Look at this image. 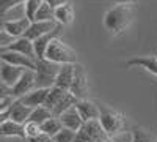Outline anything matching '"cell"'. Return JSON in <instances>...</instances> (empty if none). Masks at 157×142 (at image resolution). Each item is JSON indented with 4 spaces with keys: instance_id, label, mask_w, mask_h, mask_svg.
<instances>
[{
    "instance_id": "obj_4",
    "label": "cell",
    "mask_w": 157,
    "mask_h": 142,
    "mask_svg": "<svg viewBox=\"0 0 157 142\" xmlns=\"http://www.w3.org/2000/svg\"><path fill=\"white\" fill-rule=\"evenodd\" d=\"M61 65H57L49 60L36 59V88H52L55 85L57 74Z\"/></svg>"
},
{
    "instance_id": "obj_6",
    "label": "cell",
    "mask_w": 157,
    "mask_h": 142,
    "mask_svg": "<svg viewBox=\"0 0 157 142\" xmlns=\"http://www.w3.org/2000/svg\"><path fill=\"white\" fill-rule=\"evenodd\" d=\"M2 88L5 90V92H8L10 95H13L16 99H21L25 95L32 93L33 90H36V71L25 70L24 76L21 77V81L13 88H6V87H2Z\"/></svg>"
},
{
    "instance_id": "obj_10",
    "label": "cell",
    "mask_w": 157,
    "mask_h": 142,
    "mask_svg": "<svg viewBox=\"0 0 157 142\" xmlns=\"http://www.w3.org/2000/svg\"><path fill=\"white\" fill-rule=\"evenodd\" d=\"M0 60L6 62L13 67H19L24 70H32L36 71V60L30 59L27 55H22L17 52H8V51H0Z\"/></svg>"
},
{
    "instance_id": "obj_33",
    "label": "cell",
    "mask_w": 157,
    "mask_h": 142,
    "mask_svg": "<svg viewBox=\"0 0 157 142\" xmlns=\"http://www.w3.org/2000/svg\"><path fill=\"white\" fill-rule=\"evenodd\" d=\"M43 2L49 3L52 8H58V6H61V5H64V3L71 2V0H43Z\"/></svg>"
},
{
    "instance_id": "obj_1",
    "label": "cell",
    "mask_w": 157,
    "mask_h": 142,
    "mask_svg": "<svg viewBox=\"0 0 157 142\" xmlns=\"http://www.w3.org/2000/svg\"><path fill=\"white\" fill-rule=\"evenodd\" d=\"M134 21V8L132 5H115L104 14V29L112 36H120L127 30V27Z\"/></svg>"
},
{
    "instance_id": "obj_29",
    "label": "cell",
    "mask_w": 157,
    "mask_h": 142,
    "mask_svg": "<svg viewBox=\"0 0 157 142\" xmlns=\"http://www.w3.org/2000/svg\"><path fill=\"white\" fill-rule=\"evenodd\" d=\"M25 2L27 0H0V13H2V16H5L8 11L24 5Z\"/></svg>"
},
{
    "instance_id": "obj_26",
    "label": "cell",
    "mask_w": 157,
    "mask_h": 142,
    "mask_svg": "<svg viewBox=\"0 0 157 142\" xmlns=\"http://www.w3.org/2000/svg\"><path fill=\"white\" fill-rule=\"evenodd\" d=\"M50 21H55V8H52L49 3L44 2L38 11L35 22H50Z\"/></svg>"
},
{
    "instance_id": "obj_28",
    "label": "cell",
    "mask_w": 157,
    "mask_h": 142,
    "mask_svg": "<svg viewBox=\"0 0 157 142\" xmlns=\"http://www.w3.org/2000/svg\"><path fill=\"white\" fill-rule=\"evenodd\" d=\"M77 136V131H72L69 128H63V130L54 136V142H74Z\"/></svg>"
},
{
    "instance_id": "obj_20",
    "label": "cell",
    "mask_w": 157,
    "mask_h": 142,
    "mask_svg": "<svg viewBox=\"0 0 157 142\" xmlns=\"http://www.w3.org/2000/svg\"><path fill=\"white\" fill-rule=\"evenodd\" d=\"M60 30H61V25H58V27H57L54 32H52V33H49V35H46V36H43V38H39V40L33 41L38 60H44V59H46L47 47H49V44H50L52 41L55 40V38H58V35H60Z\"/></svg>"
},
{
    "instance_id": "obj_8",
    "label": "cell",
    "mask_w": 157,
    "mask_h": 142,
    "mask_svg": "<svg viewBox=\"0 0 157 142\" xmlns=\"http://www.w3.org/2000/svg\"><path fill=\"white\" fill-rule=\"evenodd\" d=\"M25 70L19 68V67H13L6 62L0 63V79H2V87L6 88H13L24 76Z\"/></svg>"
},
{
    "instance_id": "obj_7",
    "label": "cell",
    "mask_w": 157,
    "mask_h": 142,
    "mask_svg": "<svg viewBox=\"0 0 157 142\" xmlns=\"http://www.w3.org/2000/svg\"><path fill=\"white\" fill-rule=\"evenodd\" d=\"M69 92L77 98V99H86L90 93V85H88V77L86 71L82 63H75V76H74V82Z\"/></svg>"
},
{
    "instance_id": "obj_18",
    "label": "cell",
    "mask_w": 157,
    "mask_h": 142,
    "mask_svg": "<svg viewBox=\"0 0 157 142\" xmlns=\"http://www.w3.org/2000/svg\"><path fill=\"white\" fill-rule=\"evenodd\" d=\"M127 68H143L145 71L157 76V57H134L126 62Z\"/></svg>"
},
{
    "instance_id": "obj_21",
    "label": "cell",
    "mask_w": 157,
    "mask_h": 142,
    "mask_svg": "<svg viewBox=\"0 0 157 142\" xmlns=\"http://www.w3.org/2000/svg\"><path fill=\"white\" fill-rule=\"evenodd\" d=\"M55 21L61 25H71L74 22V6L71 2L64 3L58 8H55Z\"/></svg>"
},
{
    "instance_id": "obj_22",
    "label": "cell",
    "mask_w": 157,
    "mask_h": 142,
    "mask_svg": "<svg viewBox=\"0 0 157 142\" xmlns=\"http://www.w3.org/2000/svg\"><path fill=\"white\" fill-rule=\"evenodd\" d=\"M77 98L71 93V92H68L66 95H64V98L58 103V104L52 109V115H54V117H61V115L66 112V111H69L71 108H74L75 104H77Z\"/></svg>"
},
{
    "instance_id": "obj_27",
    "label": "cell",
    "mask_w": 157,
    "mask_h": 142,
    "mask_svg": "<svg viewBox=\"0 0 157 142\" xmlns=\"http://www.w3.org/2000/svg\"><path fill=\"white\" fill-rule=\"evenodd\" d=\"M50 117H54L52 115V112L46 108V106H39L36 109H33L32 115H30V122H35L38 125H43L46 120H49Z\"/></svg>"
},
{
    "instance_id": "obj_35",
    "label": "cell",
    "mask_w": 157,
    "mask_h": 142,
    "mask_svg": "<svg viewBox=\"0 0 157 142\" xmlns=\"http://www.w3.org/2000/svg\"><path fill=\"white\" fill-rule=\"evenodd\" d=\"M104 142H115V140H113V139H105Z\"/></svg>"
},
{
    "instance_id": "obj_2",
    "label": "cell",
    "mask_w": 157,
    "mask_h": 142,
    "mask_svg": "<svg viewBox=\"0 0 157 142\" xmlns=\"http://www.w3.org/2000/svg\"><path fill=\"white\" fill-rule=\"evenodd\" d=\"M99 109H101L99 122L104 128V131H105V134L110 139L124 133V130H126V117H124L123 112L116 111V109H113L107 104H102V103H99Z\"/></svg>"
},
{
    "instance_id": "obj_12",
    "label": "cell",
    "mask_w": 157,
    "mask_h": 142,
    "mask_svg": "<svg viewBox=\"0 0 157 142\" xmlns=\"http://www.w3.org/2000/svg\"><path fill=\"white\" fill-rule=\"evenodd\" d=\"M80 117L83 119V122H91V120H99L101 117V109H99V103L93 101V99H78L75 104Z\"/></svg>"
},
{
    "instance_id": "obj_23",
    "label": "cell",
    "mask_w": 157,
    "mask_h": 142,
    "mask_svg": "<svg viewBox=\"0 0 157 142\" xmlns=\"http://www.w3.org/2000/svg\"><path fill=\"white\" fill-rule=\"evenodd\" d=\"M68 92L66 90H63V88H60V87H57V85H54L50 88V92H49V95H47V99H46V108L52 112V109H54L58 103L64 98V95H66Z\"/></svg>"
},
{
    "instance_id": "obj_25",
    "label": "cell",
    "mask_w": 157,
    "mask_h": 142,
    "mask_svg": "<svg viewBox=\"0 0 157 142\" xmlns=\"http://www.w3.org/2000/svg\"><path fill=\"white\" fill-rule=\"evenodd\" d=\"M44 2L43 0H27V2L24 3V13H25V18H27L30 22H35L36 19V14L39 8H41Z\"/></svg>"
},
{
    "instance_id": "obj_14",
    "label": "cell",
    "mask_w": 157,
    "mask_h": 142,
    "mask_svg": "<svg viewBox=\"0 0 157 142\" xmlns=\"http://www.w3.org/2000/svg\"><path fill=\"white\" fill-rule=\"evenodd\" d=\"M33 109L25 106L24 103H21L19 99L14 101V104H13L8 111V120H13V122H17L21 125H25L29 120H30V115H32Z\"/></svg>"
},
{
    "instance_id": "obj_5",
    "label": "cell",
    "mask_w": 157,
    "mask_h": 142,
    "mask_svg": "<svg viewBox=\"0 0 157 142\" xmlns=\"http://www.w3.org/2000/svg\"><path fill=\"white\" fill-rule=\"evenodd\" d=\"M105 139H110V137L105 134L101 122L91 120V122H85L83 126L77 131L74 142H104Z\"/></svg>"
},
{
    "instance_id": "obj_30",
    "label": "cell",
    "mask_w": 157,
    "mask_h": 142,
    "mask_svg": "<svg viewBox=\"0 0 157 142\" xmlns=\"http://www.w3.org/2000/svg\"><path fill=\"white\" fill-rule=\"evenodd\" d=\"M25 126V134H27V140L29 139H33V137H36V136H39L43 133V130H41V125H38V123H35V122H27L24 125Z\"/></svg>"
},
{
    "instance_id": "obj_34",
    "label": "cell",
    "mask_w": 157,
    "mask_h": 142,
    "mask_svg": "<svg viewBox=\"0 0 157 142\" xmlns=\"http://www.w3.org/2000/svg\"><path fill=\"white\" fill-rule=\"evenodd\" d=\"M109 2L116 3V5H132V3L138 2V0H109Z\"/></svg>"
},
{
    "instance_id": "obj_31",
    "label": "cell",
    "mask_w": 157,
    "mask_h": 142,
    "mask_svg": "<svg viewBox=\"0 0 157 142\" xmlns=\"http://www.w3.org/2000/svg\"><path fill=\"white\" fill-rule=\"evenodd\" d=\"M132 142H152V140H151V136L145 130L135 128L132 131Z\"/></svg>"
},
{
    "instance_id": "obj_3",
    "label": "cell",
    "mask_w": 157,
    "mask_h": 142,
    "mask_svg": "<svg viewBox=\"0 0 157 142\" xmlns=\"http://www.w3.org/2000/svg\"><path fill=\"white\" fill-rule=\"evenodd\" d=\"M77 52L69 44L63 43L60 38H55L47 47L46 52V60L54 62L57 65H75L77 62Z\"/></svg>"
},
{
    "instance_id": "obj_13",
    "label": "cell",
    "mask_w": 157,
    "mask_h": 142,
    "mask_svg": "<svg viewBox=\"0 0 157 142\" xmlns=\"http://www.w3.org/2000/svg\"><path fill=\"white\" fill-rule=\"evenodd\" d=\"M58 22L57 21H50V22H32L30 27L25 33V38H29L32 41H36L39 38H43L49 33H52L57 27H58Z\"/></svg>"
},
{
    "instance_id": "obj_9",
    "label": "cell",
    "mask_w": 157,
    "mask_h": 142,
    "mask_svg": "<svg viewBox=\"0 0 157 142\" xmlns=\"http://www.w3.org/2000/svg\"><path fill=\"white\" fill-rule=\"evenodd\" d=\"M30 21L27 18H19V19H3L2 22V29L6 35H10L13 40L16 38H22L27 33L30 27Z\"/></svg>"
},
{
    "instance_id": "obj_15",
    "label": "cell",
    "mask_w": 157,
    "mask_h": 142,
    "mask_svg": "<svg viewBox=\"0 0 157 142\" xmlns=\"http://www.w3.org/2000/svg\"><path fill=\"white\" fill-rule=\"evenodd\" d=\"M74 76H75V65H61L55 79V85L69 92L74 82Z\"/></svg>"
},
{
    "instance_id": "obj_11",
    "label": "cell",
    "mask_w": 157,
    "mask_h": 142,
    "mask_svg": "<svg viewBox=\"0 0 157 142\" xmlns=\"http://www.w3.org/2000/svg\"><path fill=\"white\" fill-rule=\"evenodd\" d=\"M0 51H8V52H17V54H22V55H27L30 59H38L36 57V51H35V44L32 40L29 38H16V40H13L8 46L2 47Z\"/></svg>"
},
{
    "instance_id": "obj_32",
    "label": "cell",
    "mask_w": 157,
    "mask_h": 142,
    "mask_svg": "<svg viewBox=\"0 0 157 142\" xmlns=\"http://www.w3.org/2000/svg\"><path fill=\"white\" fill-rule=\"evenodd\" d=\"M27 142H54V137L49 136V134H46V133H41L39 136H36V137H33V139H29Z\"/></svg>"
},
{
    "instance_id": "obj_17",
    "label": "cell",
    "mask_w": 157,
    "mask_h": 142,
    "mask_svg": "<svg viewBox=\"0 0 157 142\" xmlns=\"http://www.w3.org/2000/svg\"><path fill=\"white\" fill-rule=\"evenodd\" d=\"M0 134L3 137H21L27 142V134H25V126L13 122V120H5L0 125Z\"/></svg>"
},
{
    "instance_id": "obj_16",
    "label": "cell",
    "mask_w": 157,
    "mask_h": 142,
    "mask_svg": "<svg viewBox=\"0 0 157 142\" xmlns=\"http://www.w3.org/2000/svg\"><path fill=\"white\" fill-rule=\"evenodd\" d=\"M49 92H50V88H36V90H33L32 93H29V95H25L24 98H21L19 101L24 103L25 106L32 108V109H36L39 106L46 104V99H47Z\"/></svg>"
},
{
    "instance_id": "obj_24",
    "label": "cell",
    "mask_w": 157,
    "mask_h": 142,
    "mask_svg": "<svg viewBox=\"0 0 157 142\" xmlns=\"http://www.w3.org/2000/svg\"><path fill=\"white\" fill-rule=\"evenodd\" d=\"M63 128H64V126H63L60 117H50L49 120H46V122L41 125L43 133H46V134H49V136H52V137H54L55 134H58Z\"/></svg>"
},
{
    "instance_id": "obj_19",
    "label": "cell",
    "mask_w": 157,
    "mask_h": 142,
    "mask_svg": "<svg viewBox=\"0 0 157 142\" xmlns=\"http://www.w3.org/2000/svg\"><path fill=\"white\" fill-rule=\"evenodd\" d=\"M60 120H61V123H63L64 128H69V130H72V131H78L83 126V123H85L75 106L64 112L61 117H60Z\"/></svg>"
}]
</instances>
